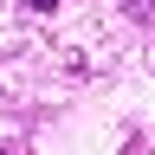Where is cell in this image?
Segmentation results:
<instances>
[{"instance_id": "6da1fadb", "label": "cell", "mask_w": 155, "mask_h": 155, "mask_svg": "<svg viewBox=\"0 0 155 155\" xmlns=\"http://www.w3.org/2000/svg\"><path fill=\"white\" fill-rule=\"evenodd\" d=\"M32 7H52V0H32Z\"/></svg>"}]
</instances>
